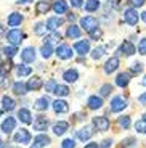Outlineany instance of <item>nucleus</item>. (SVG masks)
Listing matches in <instances>:
<instances>
[{
	"label": "nucleus",
	"instance_id": "21",
	"mask_svg": "<svg viewBox=\"0 0 146 148\" xmlns=\"http://www.w3.org/2000/svg\"><path fill=\"white\" fill-rule=\"evenodd\" d=\"M16 127V119L15 118H7L3 122H2V130H3L5 134H11L13 132V129Z\"/></svg>",
	"mask_w": 146,
	"mask_h": 148
},
{
	"label": "nucleus",
	"instance_id": "11",
	"mask_svg": "<svg viewBox=\"0 0 146 148\" xmlns=\"http://www.w3.org/2000/svg\"><path fill=\"white\" fill-rule=\"evenodd\" d=\"M119 53H124L125 56H130L135 53V45L132 44L130 40H124L119 45Z\"/></svg>",
	"mask_w": 146,
	"mask_h": 148
},
{
	"label": "nucleus",
	"instance_id": "17",
	"mask_svg": "<svg viewBox=\"0 0 146 148\" xmlns=\"http://www.w3.org/2000/svg\"><path fill=\"white\" fill-rule=\"evenodd\" d=\"M68 130H69V124H68L66 121H59V122H56L55 126H53V134L58 135V137L59 135H64Z\"/></svg>",
	"mask_w": 146,
	"mask_h": 148
},
{
	"label": "nucleus",
	"instance_id": "22",
	"mask_svg": "<svg viewBox=\"0 0 146 148\" xmlns=\"http://www.w3.org/2000/svg\"><path fill=\"white\" fill-rule=\"evenodd\" d=\"M87 103H88L90 110H100L103 106V98L101 97H96V95H91V97H88Z\"/></svg>",
	"mask_w": 146,
	"mask_h": 148
},
{
	"label": "nucleus",
	"instance_id": "13",
	"mask_svg": "<svg viewBox=\"0 0 146 148\" xmlns=\"http://www.w3.org/2000/svg\"><path fill=\"white\" fill-rule=\"evenodd\" d=\"M21 58H23L24 63H32L34 60H35V48L34 47H26L21 52Z\"/></svg>",
	"mask_w": 146,
	"mask_h": 148
},
{
	"label": "nucleus",
	"instance_id": "47",
	"mask_svg": "<svg viewBox=\"0 0 146 148\" xmlns=\"http://www.w3.org/2000/svg\"><path fill=\"white\" fill-rule=\"evenodd\" d=\"M128 2H130L132 8H138V7H143V5H145L146 0H128Z\"/></svg>",
	"mask_w": 146,
	"mask_h": 148
},
{
	"label": "nucleus",
	"instance_id": "1",
	"mask_svg": "<svg viewBox=\"0 0 146 148\" xmlns=\"http://www.w3.org/2000/svg\"><path fill=\"white\" fill-rule=\"evenodd\" d=\"M23 39H24V34H23L19 29H16V27H13V29H11L10 32L7 34L8 44H10V45H15V47H18V45L21 44Z\"/></svg>",
	"mask_w": 146,
	"mask_h": 148
},
{
	"label": "nucleus",
	"instance_id": "8",
	"mask_svg": "<svg viewBox=\"0 0 146 148\" xmlns=\"http://www.w3.org/2000/svg\"><path fill=\"white\" fill-rule=\"evenodd\" d=\"M26 87H27V92H29V90H32V92L40 90L42 87H44V81H42L39 76H34V77H31L29 81L26 82Z\"/></svg>",
	"mask_w": 146,
	"mask_h": 148
},
{
	"label": "nucleus",
	"instance_id": "27",
	"mask_svg": "<svg viewBox=\"0 0 146 148\" xmlns=\"http://www.w3.org/2000/svg\"><path fill=\"white\" fill-rule=\"evenodd\" d=\"M63 77H64L66 82H71V84H74V82L79 79V73H77L76 69H68V71H64Z\"/></svg>",
	"mask_w": 146,
	"mask_h": 148
},
{
	"label": "nucleus",
	"instance_id": "38",
	"mask_svg": "<svg viewBox=\"0 0 146 148\" xmlns=\"http://www.w3.org/2000/svg\"><path fill=\"white\" fill-rule=\"evenodd\" d=\"M135 129H136V132H140V134H146V121L145 119L135 122Z\"/></svg>",
	"mask_w": 146,
	"mask_h": 148
},
{
	"label": "nucleus",
	"instance_id": "57",
	"mask_svg": "<svg viewBox=\"0 0 146 148\" xmlns=\"http://www.w3.org/2000/svg\"><path fill=\"white\" fill-rule=\"evenodd\" d=\"M141 85H146V76H145V77L141 79Z\"/></svg>",
	"mask_w": 146,
	"mask_h": 148
},
{
	"label": "nucleus",
	"instance_id": "25",
	"mask_svg": "<svg viewBox=\"0 0 146 148\" xmlns=\"http://www.w3.org/2000/svg\"><path fill=\"white\" fill-rule=\"evenodd\" d=\"M66 36L69 37V39H79L82 36V29L79 26H76V24H71L68 27V31H66Z\"/></svg>",
	"mask_w": 146,
	"mask_h": 148
},
{
	"label": "nucleus",
	"instance_id": "19",
	"mask_svg": "<svg viewBox=\"0 0 146 148\" xmlns=\"http://www.w3.org/2000/svg\"><path fill=\"white\" fill-rule=\"evenodd\" d=\"M51 8V3L48 2V0H39L35 5V11L37 15H45V13H48Z\"/></svg>",
	"mask_w": 146,
	"mask_h": 148
},
{
	"label": "nucleus",
	"instance_id": "4",
	"mask_svg": "<svg viewBox=\"0 0 146 148\" xmlns=\"http://www.w3.org/2000/svg\"><path fill=\"white\" fill-rule=\"evenodd\" d=\"M93 126H95L96 130L104 132V130L109 129L111 122H109V119L106 118V116H95V118H93Z\"/></svg>",
	"mask_w": 146,
	"mask_h": 148
},
{
	"label": "nucleus",
	"instance_id": "14",
	"mask_svg": "<svg viewBox=\"0 0 146 148\" xmlns=\"http://www.w3.org/2000/svg\"><path fill=\"white\" fill-rule=\"evenodd\" d=\"M117 68H119V58H117V56H111V58L104 63V73L111 74V73H114Z\"/></svg>",
	"mask_w": 146,
	"mask_h": 148
},
{
	"label": "nucleus",
	"instance_id": "42",
	"mask_svg": "<svg viewBox=\"0 0 146 148\" xmlns=\"http://www.w3.org/2000/svg\"><path fill=\"white\" fill-rule=\"evenodd\" d=\"M136 140L135 138H127V140H124L121 143V148H132V147H135Z\"/></svg>",
	"mask_w": 146,
	"mask_h": 148
},
{
	"label": "nucleus",
	"instance_id": "50",
	"mask_svg": "<svg viewBox=\"0 0 146 148\" xmlns=\"http://www.w3.org/2000/svg\"><path fill=\"white\" fill-rule=\"evenodd\" d=\"M138 101L141 105H146V93H141V95L138 97Z\"/></svg>",
	"mask_w": 146,
	"mask_h": 148
},
{
	"label": "nucleus",
	"instance_id": "36",
	"mask_svg": "<svg viewBox=\"0 0 146 148\" xmlns=\"http://www.w3.org/2000/svg\"><path fill=\"white\" fill-rule=\"evenodd\" d=\"M88 34H90V39H93V40H100L103 37V31L100 29V27H95V29L90 31Z\"/></svg>",
	"mask_w": 146,
	"mask_h": 148
},
{
	"label": "nucleus",
	"instance_id": "49",
	"mask_svg": "<svg viewBox=\"0 0 146 148\" xmlns=\"http://www.w3.org/2000/svg\"><path fill=\"white\" fill-rule=\"evenodd\" d=\"M82 3H84L82 0H71V5H72V7H76V8L82 7Z\"/></svg>",
	"mask_w": 146,
	"mask_h": 148
},
{
	"label": "nucleus",
	"instance_id": "53",
	"mask_svg": "<svg viewBox=\"0 0 146 148\" xmlns=\"http://www.w3.org/2000/svg\"><path fill=\"white\" fill-rule=\"evenodd\" d=\"M68 19H69V21H74V19H76V15H71L69 13V15H68Z\"/></svg>",
	"mask_w": 146,
	"mask_h": 148
},
{
	"label": "nucleus",
	"instance_id": "46",
	"mask_svg": "<svg viewBox=\"0 0 146 148\" xmlns=\"http://www.w3.org/2000/svg\"><path fill=\"white\" fill-rule=\"evenodd\" d=\"M130 71H132V73H135V74H140L143 71V64L141 63H133L130 66Z\"/></svg>",
	"mask_w": 146,
	"mask_h": 148
},
{
	"label": "nucleus",
	"instance_id": "7",
	"mask_svg": "<svg viewBox=\"0 0 146 148\" xmlns=\"http://www.w3.org/2000/svg\"><path fill=\"white\" fill-rule=\"evenodd\" d=\"M13 142H15V143H29V142H31V134H29V130L19 129L18 132L15 134Z\"/></svg>",
	"mask_w": 146,
	"mask_h": 148
},
{
	"label": "nucleus",
	"instance_id": "39",
	"mask_svg": "<svg viewBox=\"0 0 146 148\" xmlns=\"http://www.w3.org/2000/svg\"><path fill=\"white\" fill-rule=\"evenodd\" d=\"M16 52H18V50H16V47H15V45H10V47H5V48H3V53L8 56V58H11V56H15V55H16Z\"/></svg>",
	"mask_w": 146,
	"mask_h": 148
},
{
	"label": "nucleus",
	"instance_id": "32",
	"mask_svg": "<svg viewBox=\"0 0 146 148\" xmlns=\"http://www.w3.org/2000/svg\"><path fill=\"white\" fill-rule=\"evenodd\" d=\"M13 92L16 95H26L27 93V87H26L24 82H15L13 84Z\"/></svg>",
	"mask_w": 146,
	"mask_h": 148
},
{
	"label": "nucleus",
	"instance_id": "43",
	"mask_svg": "<svg viewBox=\"0 0 146 148\" xmlns=\"http://www.w3.org/2000/svg\"><path fill=\"white\" fill-rule=\"evenodd\" d=\"M35 34H39V36H42V34L45 32V31H47V27H45V23H37L35 24Z\"/></svg>",
	"mask_w": 146,
	"mask_h": 148
},
{
	"label": "nucleus",
	"instance_id": "5",
	"mask_svg": "<svg viewBox=\"0 0 146 148\" xmlns=\"http://www.w3.org/2000/svg\"><path fill=\"white\" fill-rule=\"evenodd\" d=\"M55 53L58 55L59 60H69V58H72V55H74L72 48H71L68 44H61V45H59V47L55 50Z\"/></svg>",
	"mask_w": 146,
	"mask_h": 148
},
{
	"label": "nucleus",
	"instance_id": "16",
	"mask_svg": "<svg viewBox=\"0 0 146 148\" xmlns=\"http://www.w3.org/2000/svg\"><path fill=\"white\" fill-rule=\"evenodd\" d=\"M63 19L61 18H58V16H53V18H48L47 19V23H45V27H47L48 31H56L59 26L63 24Z\"/></svg>",
	"mask_w": 146,
	"mask_h": 148
},
{
	"label": "nucleus",
	"instance_id": "52",
	"mask_svg": "<svg viewBox=\"0 0 146 148\" xmlns=\"http://www.w3.org/2000/svg\"><path fill=\"white\" fill-rule=\"evenodd\" d=\"M3 34H5V29H3V26L0 24V39H2V36H3Z\"/></svg>",
	"mask_w": 146,
	"mask_h": 148
},
{
	"label": "nucleus",
	"instance_id": "59",
	"mask_svg": "<svg viewBox=\"0 0 146 148\" xmlns=\"http://www.w3.org/2000/svg\"><path fill=\"white\" fill-rule=\"evenodd\" d=\"M143 119H145V121H146V113H145V114H143Z\"/></svg>",
	"mask_w": 146,
	"mask_h": 148
},
{
	"label": "nucleus",
	"instance_id": "23",
	"mask_svg": "<svg viewBox=\"0 0 146 148\" xmlns=\"http://www.w3.org/2000/svg\"><path fill=\"white\" fill-rule=\"evenodd\" d=\"M18 118L21 122H24V124H32V114H31V111L27 110V108H21L18 113Z\"/></svg>",
	"mask_w": 146,
	"mask_h": 148
},
{
	"label": "nucleus",
	"instance_id": "58",
	"mask_svg": "<svg viewBox=\"0 0 146 148\" xmlns=\"http://www.w3.org/2000/svg\"><path fill=\"white\" fill-rule=\"evenodd\" d=\"M0 148H5V143H3V142H0Z\"/></svg>",
	"mask_w": 146,
	"mask_h": 148
},
{
	"label": "nucleus",
	"instance_id": "30",
	"mask_svg": "<svg viewBox=\"0 0 146 148\" xmlns=\"http://www.w3.org/2000/svg\"><path fill=\"white\" fill-rule=\"evenodd\" d=\"M2 106H3L5 111H11V110H15L16 103H15V100H13L11 97H7V95H5L3 98H2Z\"/></svg>",
	"mask_w": 146,
	"mask_h": 148
},
{
	"label": "nucleus",
	"instance_id": "48",
	"mask_svg": "<svg viewBox=\"0 0 146 148\" xmlns=\"http://www.w3.org/2000/svg\"><path fill=\"white\" fill-rule=\"evenodd\" d=\"M111 145H113V140H111V138H108V140H104L101 145H98V148H109Z\"/></svg>",
	"mask_w": 146,
	"mask_h": 148
},
{
	"label": "nucleus",
	"instance_id": "61",
	"mask_svg": "<svg viewBox=\"0 0 146 148\" xmlns=\"http://www.w3.org/2000/svg\"><path fill=\"white\" fill-rule=\"evenodd\" d=\"M0 64H2V60H0Z\"/></svg>",
	"mask_w": 146,
	"mask_h": 148
},
{
	"label": "nucleus",
	"instance_id": "33",
	"mask_svg": "<svg viewBox=\"0 0 146 148\" xmlns=\"http://www.w3.org/2000/svg\"><path fill=\"white\" fill-rule=\"evenodd\" d=\"M53 92H55L58 97H68V95H69V89H68V85H63V84H56V87H55Z\"/></svg>",
	"mask_w": 146,
	"mask_h": 148
},
{
	"label": "nucleus",
	"instance_id": "37",
	"mask_svg": "<svg viewBox=\"0 0 146 148\" xmlns=\"http://www.w3.org/2000/svg\"><path fill=\"white\" fill-rule=\"evenodd\" d=\"M111 92H113V85H111V84H104L101 89H100V97H108Z\"/></svg>",
	"mask_w": 146,
	"mask_h": 148
},
{
	"label": "nucleus",
	"instance_id": "40",
	"mask_svg": "<svg viewBox=\"0 0 146 148\" xmlns=\"http://www.w3.org/2000/svg\"><path fill=\"white\" fill-rule=\"evenodd\" d=\"M104 53H106L104 48H101V47H100V48H95V50L91 52V58H93V60H100L103 55H104Z\"/></svg>",
	"mask_w": 146,
	"mask_h": 148
},
{
	"label": "nucleus",
	"instance_id": "9",
	"mask_svg": "<svg viewBox=\"0 0 146 148\" xmlns=\"http://www.w3.org/2000/svg\"><path fill=\"white\" fill-rule=\"evenodd\" d=\"M48 119L45 118V116H37V119L32 122V127L34 130H37V132H42V130H47L48 129Z\"/></svg>",
	"mask_w": 146,
	"mask_h": 148
},
{
	"label": "nucleus",
	"instance_id": "3",
	"mask_svg": "<svg viewBox=\"0 0 146 148\" xmlns=\"http://www.w3.org/2000/svg\"><path fill=\"white\" fill-rule=\"evenodd\" d=\"M125 108H127V100H125L124 97L117 95L111 100V111H113V113H121Z\"/></svg>",
	"mask_w": 146,
	"mask_h": 148
},
{
	"label": "nucleus",
	"instance_id": "29",
	"mask_svg": "<svg viewBox=\"0 0 146 148\" xmlns=\"http://www.w3.org/2000/svg\"><path fill=\"white\" fill-rule=\"evenodd\" d=\"M53 52H55V48H53V45H51L50 42H45L44 47L40 48V53H42V56H44L45 60L50 58V56L53 55Z\"/></svg>",
	"mask_w": 146,
	"mask_h": 148
},
{
	"label": "nucleus",
	"instance_id": "44",
	"mask_svg": "<svg viewBox=\"0 0 146 148\" xmlns=\"http://www.w3.org/2000/svg\"><path fill=\"white\" fill-rule=\"evenodd\" d=\"M138 53H140V55H146V37L140 40V44H138Z\"/></svg>",
	"mask_w": 146,
	"mask_h": 148
},
{
	"label": "nucleus",
	"instance_id": "28",
	"mask_svg": "<svg viewBox=\"0 0 146 148\" xmlns=\"http://www.w3.org/2000/svg\"><path fill=\"white\" fill-rule=\"evenodd\" d=\"M48 106H50V100H48V97H42V98H39V100L35 101V105H34V108H35L37 111H45Z\"/></svg>",
	"mask_w": 146,
	"mask_h": 148
},
{
	"label": "nucleus",
	"instance_id": "45",
	"mask_svg": "<svg viewBox=\"0 0 146 148\" xmlns=\"http://www.w3.org/2000/svg\"><path fill=\"white\" fill-rule=\"evenodd\" d=\"M55 87H56V81H55V79H50V81L45 84V90H47V92H53Z\"/></svg>",
	"mask_w": 146,
	"mask_h": 148
},
{
	"label": "nucleus",
	"instance_id": "20",
	"mask_svg": "<svg viewBox=\"0 0 146 148\" xmlns=\"http://www.w3.org/2000/svg\"><path fill=\"white\" fill-rule=\"evenodd\" d=\"M8 26L10 27H16L19 26L23 23V15L21 13H16V11H13V13H10V16H8Z\"/></svg>",
	"mask_w": 146,
	"mask_h": 148
},
{
	"label": "nucleus",
	"instance_id": "62",
	"mask_svg": "<svg viewBox=\"0 0 146 148\" xmlns=\"http://www.w3.org/2000/svg\"><path fill=\"white\" fill-rule=\"evenodd\" d=\"M0 142H2V138H0Z\"/></svg>",
	"mask_w": 146,
	"mask_h": 148
},
{
	"label": "nucleus",
	"instance_id": "10",
	"mask_svg": "<svg viewBox=\"0 0 146 148\" xmlns=\"http://www.w3.org/2000/svg\"><path fill=\"white\" fill-rule=\"evenodd\" d=\"M51 8H53V11H55L58 16L64 15V13H68V2H66V0H55L53 5H51Z\"/></svg>",
	"mask_w": 146,
	"mask_h": 148
},
{
	"label": "nucleus",
	"instance_id": "41",
	"mask_svg": "<svg viewBox=\"0 0 146 148\" xmlns=\"http://www.w3.org/2000/svg\"><path fill=\"white\" fill-rule=\"evenodd\" d=\"M61 148H76V142L72 138H64L61 142Z\"/></svg>",
	"mask_w": 146,
	"mask_h": 148
},
{
	"label": "nucleus",
	"instance_id": "2",
	"mask_svg": "<svg viewBox=\"0 0 146 148\" xmlns=\"http://www.w3.org/2000/svg\"><path fill=\"white\" fill-rule=\"evenodd\" d=\"M138 19H140V16L136 13V8H127L124 11V21L127 23L128 26H136Z\"/></svg>",
	"mask_w": 146,
	"mask_h": 148
},
{
	"label": "nucleus",
	"instance_id": "51",
	"mask_svg": "<svg viewBox=\"0 0 146 148\" xmlns=\"http://www.w3.org/2000/svg\"><path fill=\"white\" fill-rule=\"evenodd\" d=\"M84 148H98V145H96L95 142H90V143H87Z\"/></svg>",
	"mask_w": 146,
	"mask_h": 148
},
{
	"label": "nucleus",
	"instance_id": "12",
	"mask_svg": "<svg viewBox=\"0 0 146 148\" xmlns=\"http://www.w3.org/2000/svg\"><path fill=\"white\" fill-rule=\"evenodd\" d=\"M91 135H93V129H91L90 126H84L82 129L77 130V138L82 142H87L91 138Z\"/></svg>",
	"mask_w": 146,
	"mask_h": 148
},
{
	"label": "nucleus",
	"instance_id": "55",
	"mask_svg": "<svg viewBox=\"0 0 146 148\" xmlns=\"http://www.w3.org/2000/svg\"><path fill=\"white\" fill-rule=\"evenodd\" d=\"M3 79H5L3 73H0V84H3Z\"/></svg>",
	"mask_w": 146,
	"mask_h": 148
},
{
	"label": "nucleus",
	"instance_id": "35",
	"mask_svg": "<svg viewBox=\"0 0 146 148\" xmlns=\"http://www.w3.org/2000/svg\"><path fill=\"white\" fill-rule=\"evenodd\" d=\"M117 122H119V126H121L122 129H130V124H132L130 116H121Z\"/></svg>",
	"mask_w": 146,
	"mask_h": 148
},
{
	"label": "nucleus",
	"instance_id": "60",
	"mask_svg": "<svg viewBox=\"0 0 146 148\" xmlns=\"http://www.w3.org/2000/svg\"><path fill=\"white\" fill-rule=\"evenodd\" d=\"M0 116H2V110H0Z\"/></svg>",
	"mask_w": 146,
	"mask_h": 148
},
{
	"label": "nucleus",
	"instance_id": "26",
	"mask_svg": "<svg viewBox=\"0 0 146 148\" xmlns=\"http://www.w3.org/2000/svg\"><path fill=\"white\" fill-rule=\"evenodd\" d=\"M128 82H130V74H128V73H121V74H117L116 84L119 85V87H127Z\"/></svg>",
	"mask_w": 146,
	"mask_h": 148
},
{
	"label": "nucleus",
	"instance_id": "24",
	"mask_svg": "<svg viewBox=\"0 0 146 148\" xmlns=\"http://www.w3.org/2000/svg\"><path fill=\"white\" fill-rule=\"evenodd\" d=\"M48 143H50V138H48L47 135H37V137L34 138L31 148H44L45 145H48Z\"/></svg>",
	"mask_w": 146,
	"mask_h": 148
},
{
	"label": "nucleus",
	"instance_id": "18",
	"mask_svg": "<svg viewBox=\"0 0 146 148\" xmlns=\"http://www.w3.org/2000/svg\"><path fill=\"white\" fill-rule=\"evenodd\" d=\"M53 110H55V113H68L69 111V105H68V101L64 100H59V98H56L55 101H53Z\"/></svg>",
	"mask_w": 146,
	"mask_h": 148
},
{
	"label": "nucleus",
	"instance_id": "15",
	"mask_svg": "<svg viewBox=\"0 0 146 148\" xmlns=\"http://www.w3.org/2000/svg\"><path fill=\"white\" fill-rule=\"evenodd\" d=\"M74 50H76L79 55H87V53L90 52V42H88V40H79V42H76Z\"/></svg>",
	"mask_w": 146,
	"mask_h": 148
},
{
	"label": "nucleus",
	"instance_id": "54",
	"mask_svg": "<svg viewBox=\"0 0 146 148\" xmlns=\"http://www.w3.org/2000/svg\"><path fill=\"white\" fill-rule=\"evenodd\" d=\"M141 19H143V23H146V11H143V13H141Z\"/></svg>",
	"mask_w": 146,
	"mask_h": 148
},
{
	"label": "nucleus",
	"instance_id": "56",
	"mask_svg": "<svg viewBox=\"0 0 146 148\" xmlns=\"http://www.w3.org/2000/svg\"><path fill=\"white\" fill-rule=\"evenodd\" d=\"M27 2H31V0H18L19 5H21V3H27Z\"/></svg>",
	"mask_w": 146,
	"mask_h": 148
},
{
	"label": "nucleus",
	"instance_id": "6",
	"mask_svg": "<svg viewBox=\"0 0 146 148\" xmlns=\"http://www.w3.org/2000/svg\"><path fill=\"white\" fill-rule=\"evenodd\" d=\"M81 26L84 31L90 32V31H93L95 27H98V21H96V18H93V16H84V18L81 19Z\"/></svg>",
	"mask_w": 146,
	"mask_h": 148
},
{
	"label": "nucleus",
	"instance_id": "31",
	"mask_svg": "<svg viewBox=\"0 0 146 148\" xmlns=\"http://www.w3.org/2000/svg\"><path fill=\"white\" fill-rule=\"evenodd\" d=\"M32 73V68L27 66V64H18L16 66V74H18L19 77H24V76H29Z\"/></svg>",
	"mask_w": 146,
	"mask_h": 148
},
{
	"label": "nucleus",
	"instance_id": "34",
	"mask_svg": "<svg viewBox=\"0 0 146 148\" xmlns=\"http://www.w3.org/2000/svg\"><path fill=\"white\" fill-rule=\"evenodd\" d=\"M100 8V2L98 0H87L85 2V11L91 13V11H96Z\"/></svg>",
	"mask_w": 146,
	"mask_h": 148
}]
</instances>
